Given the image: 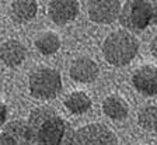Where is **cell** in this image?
<instances>
[{
  "label": "cell",
  "mask_w": 157,
  "mask_h": 145,
  "mask_svg": "<svg viewBox=\"0 0 157 145\" xmlns=\"http://www.w3.org/2000/svg\"><path fill=\"white\" fill-rule=\"evenodd\" d=\"M29 145H72L75 131L51 107H38L27 120Z\"/></svg>",
  "instance_id": "obj_1"
},
{
  "label": "cell",
  "mask_w": 157,
  "mask_h": 145,
  "mask_svg": "<svg viewBox=\"0 0 157 145\" xmlns=\"http://www.w3.org/2000/svg\"><path fill=\"white\" fill-rule=\"evenodd\" d=\"M139 51V41L132 33L118 30L111 33L102 44V54L108 63L124 66L129 63Z\"/></svg>",
  "instance_id": "obj_2"
},
{
  "label": "cell",
  "mask_w": 157,
  "mask_h": 145,
  "mask_svg": "<svg viewBox=\"0 0 157 145\" xmlns=\"http://www.w3.org/2000/svg\"><path fill=\"white\" fill-rule=\"evenodd\" d=\"M121 24L132 31H143L144 28L157 23V2L131 0L122 6Z\"/></svg>",
  "instance_id": "obj_3"
},
{
  "label": "cell",
  "mask_w": 157,
  "mask_h": 145,
  "mask_svg": "<svg viewBox=\"0 0 157 145\" xmlns=\"http://www.w3.org/2000/svg\"><path fill=\"white\" fill-rule=\"evenodd\" d=\"M29 92L34 97L41 100L55 99L62 90V78L58 70L52 68H39L29 75Z\"/></svg>",
  "instance_id": "obj_4"
},
{
  "label": "cell",
  "mask_w": 157,
  "mask_h": 145,
  "mask_svg": "<svg viewBox=\"0 0 157 145\" xmlns=\"http://www.w3.org/2000/svg\"><path fill=\"white\" fill-rule=\"evenodd\" d=\"M72 145H118L117 137L102 124H87L75 132Z\"/></svg>",
  "instance_id": "obj_5"
},
{
  "label": "cell",
  "mask_w": 157,
  "mask_h": 145,
  "mask_svg": "<svg viewBox=\"0 0 157 145\" xmlns=\"http://www.w3.org/2000/svg\"><path fill=\"white\" fill-rule=\"evenodd\" d=\"M88 17L94 23L109 24L121 16V2L118 0H93L87 4Z\"/></svg>",
  "instance_id": "obj_6"
},
{
  "label": "cell",
  "mask_w": 157,
  "mask_h": 145,
  "mask_svg": "<svg viewBox=\"0 0 157 145\" xmlns=\"http://www.w3.org/2000/svg\"><path fill=\"white\" fill-rule=\"evenodd\" d=\"M133 87L143 96L157 95V66L143 65L132 76Z\"/></svg>",
  "instance_id": "obj_7"
},
{
  "label": "cell",
  "mask_w": 157,
  "mask_h": 145,
  "mask_svg": "<svg viewBox=\"0 0 157 145\" xmlns=\"http://www.w3.org/2000/svg\"><path fill=\"white\" fill-rule=\"evenodd\" d=\"M100 68L98 65L88 56H82L72 62L69 75L77 83H91L98 78Z\"/></svg>",
  "instance_id": "obj_8"
},
{
  "label": "cell",
  "mask_w": 157,
  "mask_h": 145,
  "mask_svg": "<svg viewBox=\"0 0 157 145\" xmlns=\"http://www.w3.org/2000/svg\"><path fill=\"white\" fill-rule=\"evenodd\" d=\"M48 13L53 23L63 26L76 18L78 13V3L76 0H52L49 3Z\"/></svg>",
  "instance_id": "obj_9"
},
{
  "label": "cell",
  "mask_w": 157,
  "mask_h": 145,
  "mask_svg": "<svg viewBox=\"0 0 157 145\" xmlns=\"http://www.w3.org/2000/svg\"><path fill=\"white\" fill-rule=\"evenodd\" d=\"M2 59L7 66H17L25 59V48L20 41L7 40L2 44Z\"/></svg>",
  "instance_id": "obj_10"
},
{
  "label": "cell",
  "mask_w": 157,
  "mask_h": 145,
  "mask_svg": "<svg viewBox=\"0 0 157 145\" xmlns=\"http://www.w3.org/2000/svg\"><path fill=\"white\" fill-rule=\"evenodd\" d=\"M38 11V4L34 0H17L11 3V17L17 23L33 20Z\"/></svg>",
  "instance_id": "obj_11"
},
{
  "label": "cell",
  "mask_w": 157,
  "mask_h": 145,
  "mask_svg": "<svg viewBox=\"0 0 157 145\" xmlns=\"http://www.w3.org/2000/svg\"><path fill=\"white\" fill-rule=\"evenodd\" d=\"M102 111L107 117L112 120H124L128 117V104L119 96H108L102 102Z\"/></svg>",
  "instance_id": "obj_12"
},
{
  "label": "cell",
  "mask_w": 157,
  "mask_h": 145,
  "mask_svg": "<svg viewBox=\"0 0 157 145\" xmlns=\"http://www.w3.org/2000/svg\"><path fill=\"white\" fill-rule=\"evenodd\" d=\"M3 132L10 135L17 145H29L28 123L24 120H14L3 127Z\"/></svg>",
  "instance_id": "obj_13"
},
{
  "label": "cell",
  "mask_w": 157,
  "mask_h": 145,
  "mask_svg": "<svg viewBox=\"0 0 157 145\" xmlns=\"http://www.w3.org/2000/svg\"><path fill=\"white\" fill-rule=\"evenodd\" d=\"M65 107L72 114H83L91 109V99L84 92H72L65 99Z\"/></svg>",
  "instance_id": "obj_14"
},
{
  "label": "cell",
  "mask_w": 157,
  "mask_h": 145,
  "mask_svg": "<svg viewBox=\"0 0 157 145\" xmlns=\"http://www.w3.org/2000/svg\"><path fill=\"white\" fill-rule=\"evenodd\" d=\"M35 46L44 55H52L58 52V50L60 48V38L53 31H45L36 37Z\"/></svg>",
  "instance_id": "obj_15"
},
{
  "label": "cell",
  "mask_w": 157,
  "mask_h": 145,
  "mask_svg": "<svg viewBox=\"0 0 157 145\" xmlns=\"http://www.w3.org/2000/svg\"><path fill=\"white\" fill-rule=\"evenodd\" d=\"M137 121L143 130L147 131H157V107L147 106L139 111Z\"/></svg>",
  "instance_id": "obj_16"
},
{
  "label": "cell",
  "mask_w": 157,
  "mask_h": 145,
  "mask_svg": "<svg viewBox=\"0 0 157 145\" xmlns=\"http://www.w3.org/2000/svg\"><path fill=\"white\" fill-rule=\"evenodd\" d=\"M0 145H17V144L10 135L2 132V137H0Z\"/></svg>",
  "instance_id": "obj_17"
},
{
  "label": "cell",
  "mask_w": 157,
  "mask_h": 145,
  "mask_svg": "<svg viewBox=\"0 0 157 145\" xmlns=\"http://www.w3.org/2000/svg\"><path fill=\"white\" fill-rule=\"evenodd\" d=\"M6 119H7V106L4 103H2V106H0V124H4Z\"/></svg>",
  "instance_id": "obj_18"
},
{
  "label": "cell",
  "mask_w": 157,
  "mask_h": 145,
  "mask_svg": "<svg viewBox=\"0 0 157 145\" xmlns=\"http://www.w3.org/2000/svg\"><path fill=\"white\" fill-rule=\"evenodd\" d=\"M150 51H151V54H153V56L157 58V35L154 37L150 42Z\"/></svg>",
  "instance_id": "obj_19"
}]
</instances>
